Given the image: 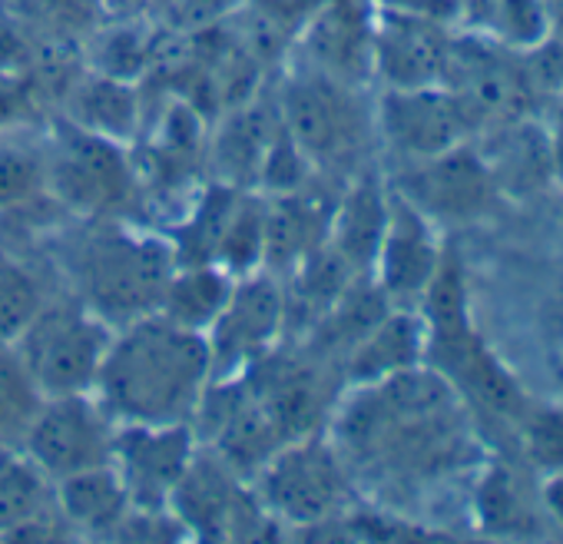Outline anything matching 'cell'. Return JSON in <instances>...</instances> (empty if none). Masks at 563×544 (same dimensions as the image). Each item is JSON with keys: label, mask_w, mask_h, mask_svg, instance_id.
<instances>
[{"label": "cell", "mask_w": 563, "mask_h": 544, "mask_svg": "<svg viewBox=\"0 0 563 544\" xmlns=\"http://www.w3.org/2000/svg\"><path fill=\"white\" fill-rule=\"evenodd\" d=\"M54 501L74 537H117L120 524L133 511V501L113 461L54 481Z\"/></svg>", "instance_id": "obj_23"}, {"label": "cell", "mask_w": 563, "mask_h": 544, "mask_svg": "<svg viewBox=\"0 0 563 544\" xmlns=\"http://www.w3.org/2000/svg\"><path fill=\"white\" fill-rule=\"evenodd\" d=\"M117 326L80 300L51 296L34 323L14 339V349L44 399L93 392Z\"/></svg>", "instance_id": "obj_5"}, {"label": "cell", "mask_w": 563, "mask_h": 544, "mask_svg": "<svg viewBox=\"0 0 563 544\" xmlns=\"http://www.w3.org/2000/svg\"><path fill=\"white\" fill-rule=\"evenodd\" d=\"M527 458L547 475H563V409H537L520 422Z\"/></svg>", "instance_id": "obj_30"}, {"label": "cell", "mask_w": 563, "mask_h": 544, "mask_svg": "<svg viewBox=\"0 0 563 544\" xmlns=\"http://www.w3.org/2000/svg\"><path fill=\"white\" fill-rule=\"evenodd\" d=\"M553 376H556V385H560V392H563V356L553 362Z\"/></svg>", "instance_id": "obj_34"}, {"label": "cell", "mask_w": 563, "mask_h": 544, "mask_svg": "<svg viewBox=\"0 0 563 544\" xmlns=\"http://www.w3.org/2000/svg\"><path fill=\"white\" fill-rule=\"evenodd\" d=\"M441 372L454 392L461 395V402L484 409L487 415L500 418V422H514L520 425L523 415L530 412V399L520 389V382L510 376V369L497 359V352L487 349V342L481 336H474L457 356H451Z\"/></svg>", "instance_id": "obj_22"}, {"label": "cell", "mask_w": 563, "mask_h": 544, "mask_svg": "<svg viewBox=\"0 0 563 544\" xmlns=\"http://www.w3.org/2000/svg\"><path fill=\"white\" fill-rule=\"evenodd\" d=\"M44 395L27 376L14 342H0V445L21 448Z\"/></svg>", "instance_id": "obj_29"}, {"label": "cell", "mask_w": 563, "mask_h": 544, "mask_svg": "<svg viewBox=\"0 0 563 544\" xmlns=\"http://www.w3.org/2000/svg\"><path fill=\"white\" fill-rule=\"evenodd\" d=\"M474 140H484L477 153L484 156L500 196L504 193H533L543 183L553 179V160H550V133L527 120H510L481 130Z\"/></svg>", "instance_id": "obj_21"}, {"label": "cell", "mask_w": 563, "mask_h": 544, "mask_svg": "<svg viewBox=\"0 0 563 544\" xmlns=\"http://www.w3.org/2000/svg\"><path fill=\"white\" fill-rule=\"evenodd\" d=\"M196 451H199V435L192 422H173V425L123 422L117 428L113 468L123 478L133 508L169 511L173 491L179 488Z\"/></svg>", "instance_id": "obj_13"}, {"label": "cell", "mask_w": 563, "mask_h": 544, "mask_svg": "<svg viewBox=\"0 0 563 544\" xmlns=\"http://www.w3.org/2000/svg\"><path fill=\"white\" fill-rule=\"evenodd\" d=\"M388 206H391V186L375 170H358L335 196L329 246L358 276H372V265L388 226Z\"/></svg>", "instance_id": "obj_18"}, {"label": "cell", "mask_w": 563, "mask_h": 544, "mask_svg": "<svg viewBox=\"0 0 563 544\" xmlns=\"http://www.w3.org/2000/svg\"><path fill=\"white\" fill-rule=\"evenodd\" d=\"M438 222H431L418 206L391 189L388 226L372 265V280L391 306L418 309L434 269L441 262L444 242L438 239Z\"/></svg>", "instance_id": "obj_15"}, {"label": "cell", "mask_w": 563, "mask_h": 544, "mask_svg": "<svg viewBox=\"0 0 563 544\" xmlns=\"http://www.w3.org/2000/svg\"><path fill=\"white\" fill-rule=\"evenodd\" d=\"M51 296L44 276L27 259L0 249V342H14Z\"/></svg>", "instance_id": "obj_28"}, {"label": "cell", "mask_w": 563, "mask_h": 544, "mask_svg": "<svg viewBox=\"0 0 563 544\" xmlns=\"http://www.w3.org/2000/svg\"><path fill=\"white\" fill-rule=\"evenodd\" d=\"M454 28L428 11L375 4L372 80L382 87L441 84Z\"/></svg>", "instance_id": "obj_14"}, {"label": "cell", "mask_w": 563, "mask_h": 544, "mask_svg": "<svg viewBox=\"0 0 563 544\" xmlns=\"http://www.w3.org/2000/svg\"><path fill=\"white\" fill-rule=\"evenodd\" d=\"M372 4H388V8H415L444 18L448 24L457 21V0H372Z\"/></svg>", "instance_id": "obj_32"}, {"label": "cell", "mask_w": 563, "mask_h": 544, "mask_svg": "<svg viewBox=\"0 0 563 544\" xmlns=\"http://www.w3.org/2000/svg\"><path fill=\"white\" fill-rule=\"evenodd\" d=\"M372 0H322L299 24L292 54L355 87L372 84Z\"/></svg>", "instance_id": "obj_16"}, {"label": "cell", "mask_w": 563, "mask_h": 544, "mask_svg": "<svg viewBox=\"0 0 563 544\" xmlns=\"http://www.w3.org/2000/svg\"><path fill=\"white\" fill-rule=\"evenodd\" d=\"M441 87H448L481 130L537 117L540 97L533 94L520 51L497 44L477 31H454Z\"/></svg>", "instance_id": "obj_7"}, {"label": "cell", "mask_w": 563, "mask_h": 544, "mask_svg": "<svg viewBox=\"0 0 563 544\" xmlns=\"http://www.w3.org/2000/svg\"><path fill=\"white\" fill-rule=\"evenodd\" d=\"M209 382L212 356L206 336L156 309L117 326L93 395L120 425H173L196 418Z\"/></svg>", "instance_id": "obj_1"}, {"label": "cell", "mask_w": 563, "mask_h": 544, "mask_svg": "<svg viewBox=\"0 0 563 544\" xmlns=\"http://www.w3.org/2000/svg\"><path fill=\"white\" fill-rule=\"evenodd\" d=\"M375 137L408 160H428L461 143H471L481 127L467 107L441 84L431 87H382L372 100Z\"/></svg>", "instance_id": "obj_11"}, {"label": "cell", "mask_w": 563, "mask_h": 544, "mask_svg": "<svg viewBox=\"0 0 563 544\" xmlns=\"http://www.w3.org/2000/svg\"><path fill=\"white\" fill-rule=\"evenodd\" d=\"M120 422L107 412V405L93 392L54 395L44 399L21 451L51 478H70L113 461Z\"/></svg>", "instance_id": "obj_9"}, {"label": "cell", "mask_w": 563, "mask_h": 544, "mask_svg": "<svg viewBox=\"0 0 563 544\" xmlns=\"http://www.w3.org/2000/svg\"><path fill=\"white\" fill-rule=\"evenodd\" d=\"M428 333L418 309L391 306L339 362L345 389L355 385H375L382 379H391L398 372H408L415 366H424Z\"/></svg>", "instance_id": "obj_19"}, {"label": "cell", "mask_w": 563, "mask_h": 544, "mask_svg": "<svg viewBox=\"0 0 563 544\" xmlns=\"http://www.w3.org/2000/svg\"><path fill=\"white\" fill-rule=\"evenodd\" d=\"M47 193L80 219L117 216L136 193V166L126 160L123 143L100 137L74 120H54L44 137Z\"/></svg>", "instance_id": "obj_6"}, {"label": "cell", "mask_w": 563, "mask_h": 544, "mask_svg": "<svg viewBox=\"0 0 563 544\" xmlns=\"http://www.w3.org/2000/svg\"><path fill=\"white\" fill-rule=\"evenodd\" d=\"M282 133L275 104H239L209 140L212 179L235 189H255L268 146Z\"/></svg>", "instance_id": "obj_20"}, {"label": "cell", "mask_w": 563, "mask_h": 544, "mask_svg": "<svg viewBox=\"0 0 563 544\" xmlns=\"http://www.w3.org/2000/svg\"><path fill=\"white\" fill-rule=\"evenodd\" d=\"M67 120L126 146L130 133L140 123V97L123 77L103 74L87 87L80 84V90L74 94V113Z\"/></svg>", "instance_id": "obj_27"}, {"label": "cell", "mask_w": 563, "mask_h": 544, "mask_svg": "<svg viewBox=\"0 0 563 544\" xmlns=\"http://www.w3.org/2000/svg\"><path fill=\"white\" fill-rule=\"evenodd\" d=\"M474 521L477 531L490 537H533L540 531L523 478L507 461L487 465L484 475L477 478Z\"/></svg>", "instance_id": "obj_25"}, {"label": "cell", "mask_w": 563, "mask_h": 544, "mask_svg": "<svg viewBox=\"0 0 563 544\" xmlns=\"http://www.w3.org/2000/svg\"><path fill=\"white\" fill-rule=\"evenodd\" d=\"M176 265L179 259L169 236L117 216L80 219L64 239V280L70 296L110 326L156 313Z\"/></svg>", "instance_id": "obj_2"}, {"label": "cell", "mask_w": 563, "mask_h": 544, "mask_svg": "<svg viewBox=\"0 0 563 544\" xmlns=\"http://www.w3.org/2000/svg\"><path fill=\"white\" fill-rule=\"evenodd\" d=\"M556 123H563V104H560V110H556Z\"/></svg>", "instance_id": "obj_35"}, {"label": "cell", "mask_w": 563, "mask_h": 544, "mask_svg": "<svg viewBox=\"0 0 563 544\" xmlns=\"http://www.w3.org/2000/svg\"><path fill=\"white\" fill-rule=\"evenodd\" d=\"M245 4L265 11L268 18L282 21V24L292 28V31H299V24L322 4V0H245Z\"/></svg>", "instance_id": "obj_31"}, {"label": "cell", "mask_w": 563, "mask_h": 544, "mask_svg": "<svg viewBox=\"0 0 563 544\" xmlns=\"http://www.w3.org/2000/svg\"><path fill=\"white\" fill-rule=\"evenodd\" d=\"M44 199H51L44 137L34 140L0 130V213H24Z\"/></svg>", "instance_id": "obj_26"}, {"label": "cell", "mask_w": 563, "mask_h": 544, "mask_svg": "<svg viewBox=\"0 0 563 544\" xmlns=\"http://www.w3.org/2000/svg\"><path fill=\"white\" fill-rule=\"evenodd\" d=\"M289 339V303L282 276L268 269L235 280L229 303L206 333L212 356V379L242 376L262 356Z\"/></svg>", "instance_id": "obj_10"}, {"label": "cell", "mask_w": 563, "mask_h": 544, "mask_svg": "<svg viewBox=\"0 0 563 544\" xmlns=\"http://www.w3.org/2000/svg\"><path fill=\"white\" fill-rule=\"evenodd\" d=\"M0 537H74L54 501V481L21 451L0 445Z\"/></svg>", "instance_id": "obj_17"}, {"label": "cell", "mask_w": 563, "mask_h": 544, "mask_svg": "<svg viewBox=\"0 0 563 544\" xmlns=\"http://www.w3.org/2000/svg\"><path fill=\"white\" fill-rule=\"evenodd\" d=\"M235 280L239 276H232L219 262H179L163 290L159 313L206 336L216 316L222 313V306L229 303Z\"/></svg>", "instance_id": "obj_24"}, {"label": "cell", "mask_w": 563, "mask_h": 544, "mask_svg": "<svg viewBox=\"0 0 563 544\" xmlns=\"http://www.w3.org/2000/svg\"><path fill=\"white\" fill-rule=\"evenodd\" d=\"M286 137L316 163L319 173L349 166L375 137L365 87L339 80L292 54L272 97Z\"/></svg>", "instance_id": "obj_3"}, {"label": "cell", "mask_w": 563, "mask_h": 544, "mask_svg": "<svg viewBox=\"0 0 563 544\" xmlns=\"http://www.w3.org/2000/svg\"><path fill=\"white\" fill-rule=\"evenodd\" d=\"M543 504H547L550 518L563 531V475H550L547 478V485H543Z\"/></svg>", "instance_id": "obj_33"}, {"label": "cell", "mask_w": 563, "mask_h": 544, "mask_svg": "<svg viewBox=\"0 0 563 544\" xmlns=\"http://www.w3.org/2000/svg\"><path fill=\"white\" fill-rule=\"evenodd\" d=\"M265 514L289 531H322L352 511V468L329 432L282 445L249 478Z\"/></svg>", "instance_id": "obj_4"}, {"label": "cell", "mask_w": 563, "mask_h": 544, "mask_svg": "<svg viewBox=\"0 0 563 544\" xmlns=\"http://www.w3.org/2000/svg\"><path fill=\"white\" fill-rule=\"evenodd\" d=\"M391 189L418 206L431 222H477L500 199L474 140L428 160H408Z\"/></svg>", "instance_id": "obj_12"}, {"label": "cell", "mask_w": 563, "mask_h": 544, "mask_svg": "<svg viewBox=\"0 0 563 544\" xmlns=\"http://www.w3.org/2000/svg\"><path fill=\"white\" fill-rule=\"evenodd\" d=\"M169 511L183 524L186 537L196 541L258 537L278 527L258 504L249 478H242L206 445H199L179 488L173 491Z\"/></svg>", "instance_id": "obj_8"}]
</instances>
